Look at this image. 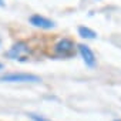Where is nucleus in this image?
I'll return each instance as SVG.
<instances>
[{
    "mask_svg": "<svg viewBox=\"0 0 121 121\" xmlns=\"http://www.w3.org/2000/svg\"><path fill=\"white\" fill-rule=\"evenodd\" d=\"M6 57H9L12 60H19V61H27V58H29V44L26 41L14 43L6 51Z\"/></svg>",
    "mask_w": 121,
    "mask_h": 121,
    "instance_id": "f257e3e1",
    "label": "nucleus"
},
{
    "mask_svg": "<svg viewBox=\"0 0 121 121\" xmlns=\"http://www.w3.org/2000/svg\"><path fill=\"white\" fill-rule=\"evenodd\" d=\"M0 81L4 83H39L41 81L39 76L30 73H9L0 77Z\"/></svg>",
    "mask_w": 121,
    "mask_h": 121,
    "instance_id": "f03ea898",
    "label": "nucleus"
},
{
    "mask_svg": "<svg viewBox=\"0 0 121 121\" xmlns=\"http://www.w3.org/2000/svg\"><path fill=\"white\" fill-rule=\"evenodd\" d=\"M54 51L61 57H70L74 53V43L70 39H61L56 43Z\"/></svg>",
    "mask_w": 121,
    "mask_h": 121,
    "instance_id": "7ed1b4c3",
    "label": "nucleus"
},
{
    "mask_svg": "<svg viewBox=\"0 0 121 121\" xmlns=\"http://www.w3.org/2000/svg\"><path fill=\"white\" fill-rule=\"evenodd\" d=\"M29 22H30L31 26H34L37 29H43V30H50V29H53L56 26L53 20H50V19H47V17H44L41 14H33V16H30Z\"/></svg>",
    "mask_w": 121,
    "mask_h": 121,
    "instance_id": "20e7f679",
    "label": "nucleus"
},
{
    "mask_svg": "<svg viewBox=\"0 0 121 121\" xmlns=\"http://www.w3.org/2000/svg\"><path fill=\"white\" fill-rule=\"evenodd\" d=\"M77 47H78V53H80L81 58L84 60L86 66L94 67L95 66V56H94L93 50L90 48V46H87V44H78Z\"/></svg>",
    "mask_w": 121,
    "mask_h": 121,
    "instance_id": "39448f33",
    "label": "nucleus"
},
{
    "mask_svg": "<svg viewBox=\"0 0 121 121\" xmlns=\"http://www.w3.org/2000/svg\"><path fill=\"white\" fill-rule=\"evenodd\" d=\"M78 36L83 37V39H87V40L97 39V33L94 30H91L90 27H86V26H80L78 27Z\"/></svg>",
    "mask_w": 121,
    "mask_h": 121,
    "instance_id": "423d86ee",
    "label": "nucleus"
},
{
    "mask_svg": "<svg viewBox=\"0 0 121 121\" xmlns=\"http://www.w3.org/2000/svg\"><path fill=\"white\" fill-rule=\"evenodd\" d=\"M29 117H30L33 121H50L48 118L41 117V115H37V114H33V112H30V114H29Z\"/></svg>",
    "mask_w": 121,
    "mask_h": 121,
    "instance_id": "0eeeda50",
    "label": "nucleus"
},
{
    "mask_svg": "<svg viewBox=\"0 0 121 121\" xmlns=\"http://www.w3.org/2000/svg\"><path fill=\"white\" fill-rule=\"evenodd\" d=\"M4 6H6V3L3 2V0H0V7H4Z\"/></svg>",
    "mask_w": 121,
    "mask_h": 121,
    "instance_id": "6e6552de",
    "label": "nucleus"
},
{
    "mask_svg": "<svg viewBox=\"0 0 121 121\" xmlns=\"http://www.w3.org/2000/svg\"><path fill=\"white\" fill-rule=\"evenodd\" d=\"M2 69H3V64H2V63H0V70H2Z\"/></svg>",
    "mask_w": 121,
    "mask_h": 121,
    "instance_id": "1a4fd4ad",
    "label": "nucleus"
},
{
    "mask_svg": "<svg viewBox=\"0 0 121 121\" xmlns=\"http://www.w3.org/2000/svg\"><path fill=\"white\" fill-rule=\"evenodd\" d=\"M0 46H2V37H0Z\"/></svg>",
    "mask_w": 121,
    "mask_h": 121,
    "instance_id": "9d476101",
    "label": "nucleus"
},
{
    "mask_svg": "<svg viewBox=\"0 0 121 121\" xmlns=\"http://www.w3.org/2000/svg\"><path fill=\"white\" fill-rule=\"evenodd\" d=\"M114 121H121V120H114Z\"/></svg>",
    "mask_w": 121,
    "mask_h": 121,
    "instance_id": "9b49d317",
    "label": "nucleus"
}]
</instances>
